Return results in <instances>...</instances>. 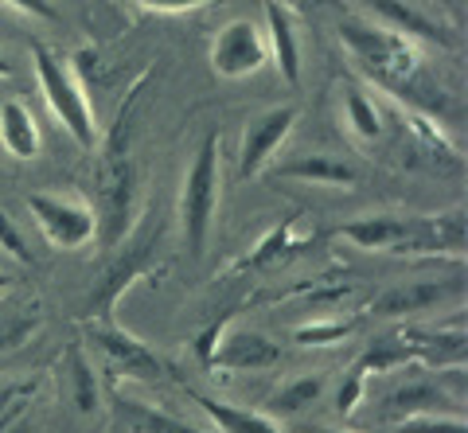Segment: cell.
Masks as SVG:
<instances>
[{"mask_svg":"<svg viewBox=\"0 0 468 433\" xmlns=\"http://www.w3.org/2000/svg\"><path fill=\"white\" fill-rule=\"evenodd\" d=\"M282 359V348L261 336V332H250V328H239V332H223L218 348L211 355L207 367H218V371H266Z\"/></svg>","mask_w":468,"mask_h":433,"instance_id":"cell-9","label":"cell"},{"mask_svg":"<svg viewBox=\"0 0 468 433\" xmlns=\"http://www.w3.org/2000/svg\"><path fill=\"white\" fill-rule=\"evenodd\" d=\"M292 5H304V0H292Z\"/></svg>","mask_w":468,"mask_h":433,"instance_id":"cell-35","label":"cell"},{"mask_svg":"<svg viewBox=\"0 0 468 433\" xmlns=\"http://www.w3.org/2000/svg\"><path fill=\"white\" fill-rule=\"evenodd\" d=\"M292 121H297V106H273L266 113L250 118L242 133V149H239V176L242 180H254L258 172H266L273 153L282 149V141L289 137Z\"/></svg>","mask_w":468,"mask_h":433,"instance_id":"cell-7","label":"cell"},{"mask_svg":"<svg viewBox=\"0 0 468 433\" xmlns=\"http://www.w3.org/2000/svg\"><path fill=\"white\" fill-rule=\"evenodd\" d=\"M141 86L129 94V102L122 106L113 121V133L106 141V168H101V207H106V238L117 242L133 227L137 215V187H141V172L133 161V110H137Z\"/></svg>","mask_w":468,"mask_h":433,"instance_id":"cell-1","label":"cell"},{"mask_svg":"<svg viewBox=\"0 0 468 433\" xmlns=\"http://www.w3.org/2000/svg\"><path fill=\"white\" fill-rule=\"evenodd\" d=\"M70 375H75V407L82 414H94L98 410V383H94V371H90V364H86V355L75 352V359H70Z\"/></svg>","mask_w":468,"mask_h":433,"instance_id":"cell-25","label":"cell"},{"mask_svg":"<svg viewBox=\"0 0 468 433\" xmlns=\"http://www.w3.org/2000/svg\"><path fill=\"white\" fill-rule=\"evenodd\" d=\"M371 12L378 20H387L390 32H399L406 39H426V43H441V48H449V32L437 20H430L426 12H414L410 5H402V0H367Z\"/></svg>","mask_w":468,"mask_h":433,"instance_id":"cell-14","label":"cell"},{"mask_svg":"<svg viewBox=\"0 0 468 433\" xmlns=\"http://www.w3.org/2000/svg\"><path fill=\"white\" fill-rule=\"evenodd\" d=\"M277 180H304V184H328V187H356L359 184V172L351 168L340 156H324V153H309V156H297L289 164H277L273 168Z\"/></svg>","mask_w":468,"mask_h":433,"instance_id":"cell-13","label":"cell"},{"mask_svg":"<svg viewBox=\"0 0 468 433\" xmlns=\"http://www.w3.org/2000/svg\"><path fill=\"white\" fill-rule=\"evenodd\" d=\"M110 410H113V429L117 433H203L196 426L180 422L165 410L149 407V402H137L122 391H110Z\"/></svg>","mask_w":468,"mask_h":433,"instance_id":"cell-12","label":"cell"},{"mask_svg":"<svg viewBox=\"0 0 468 433\" xmlns=\"http://www.w3.org/2000/svg\"><path fill=\"white\" fill-rule=\"evenodd\" d=\"M218 207V133H207V141L199 144L192 168L184 176V195H180V227L184 242L196 258L207 250L211 219Z\"/></svg>","mask_w":468,"mask_h":433,"instance_id":"cell-4","label":"cell"},{"mask_svg":"<svg viewBox=\"0 0 468 433\" xmlns=\"http://www.w3.org/2000/svg\"><path fill=\"white\" fill-rule=\"evenodd\" d=\"M32 63H36V79L43 90V102L51 106V113L58 118V125L75 137L82 149H98V121L90 110V98H86L82 82L51 48L32 43Z\"/></svg>","mask_w":468,"mask_h":433,"instance_id":"cell-3","label":"cell"},{"mask_svg":"<svg viewBox=\"0 0 468 433\" xmlns=\"http://www.w3.org/2000/svg\"><path fill=\"white\" fill-rule=\"evenodd\" d=\"M12 285V278H8V273H0V289H8Z\"/></svg>","mask_w":468,"mask_h":433,"instance_id":"cell-33","label":"cell"},{"mask_svg":"<svg viewBox=\"0 0 468 433\" xmlns=\"http://www.w3.org/2000/svg\"><path fill=\"white\" fill-rule=\"evenodd\" d=\"M340 36L375 82H383L387 90H399L402 98H414V82L421 79V63H426L414 39L390 32V27L359 24V20H344Z\"/></svg>","mask_w":468,"mask_h":433,"instance_id":"cell-2","label":"cell"},{"mask_svg":"<svg viewBox=\"0 0 468 433\" xmlns=\"http://www.w3.org/2000/svg\"><path fill=\"white\" fill-rule=\"evenodd\" d=\"M90 343L106 355V364L117 375H129V379H160V375H165V364H160L137 336H129V332H122L117 324H94Z\"/></svg>","mask_w":468,"mask_h":433,"instance_id":"cell-8","label":"cell"},{"mask_svg":"<svg viewBox=\"0 0 468 433\" xmlns=\"http://www.w3.org/2000/svg\"><path fill=\"white\" fill-rule=\"evenodd\" d=\"M285 250H297V247H292V238H289V223H282L270 238H261V242H258V250L250 254V266H258V262H273V258H277V254H285Z\"/></svg>","mask_w":468,"mask_h":433,"instance_id":"cell-27","label":"cell"},{"mask_svg":"<svg viewBox=\"0 0 468 433\" xmlns=\"http://www.w3.org/2000/svg\"><path fill=\"white\" fill-rule=\"evenodd\" d=\"M452 407V398L433 383H406L387 398V417L402 422V417H418V414H445Z\"/></svg>","mask_w":468,"mask_h":433,"instance_id":"cell-16","label":"cell"},{"mask_svg":"<svg viewBox=\"0 0 468 433\" xmlns=\"http://www.w3.org/2000/svg\"><path fill=\"white\" fill-rule=\"evenodd\" d=\"M16 12H27V16H39V20H55V5L51 0H5Z\"/></svg>","mask_w":468,"mask_h":433,"instance_id":"cell-31","label":"cell"},{"mask_svg":"<svg viewBox=\"0 0 468 433\" xmlns=\"http://www.w3.org/2000/svg\"><path fill=\"white\" fill-rule=\"evenodd\" d=\"M320 395H324V379H320V375H297L292 383L277 386V391L270 395L266 410L270 414H297L304 407H313Z\"/></svg>","mask_w":468,"mask_h":433,"instance_id":"cell-19","label":"cell"},{"mask_svg":"<svg viewBox=\"0 0 468 433\" xmlns=\"http://www.w3.org/2000/svg\"><path fill=\"white\" fill-rule=\"evenodd\" d=\"M452 293L449 285H437V281H410L402 289H390L375 301V312L378 316H402V312H426L433 309L437 301H445Z\"/></svg>","mask_w":468,"mask_h":433,"instance_id":"cell-17","label":"cell"},{"mask_svg":"<svg viewBox=\"0 0 468 433\" xmlns=\"http://www.w3.org/2000/svg\"><path fill=\"white\" fill-rule=\"evenodd\" d=\"M0 250H5V254H12V258H16V262H24V266H36V254L27 250L24 235H20V230H16V223H12L5 211H0Z\"/></svg>","mask_w":468,"mask_h":433,"instance_id":"cell-26","label":"cell"},{"mask_svg":"<svg viewBox=\"0 0 468 433\" xmlns=\"http://www.w3.org/2000/svg\"><path fill=\"white\" fill-rule=\"evenodd\" d=\"M266 48L270 59L282 70L289 86L301 82V39H297V20L282 0H266Z\"/></svg>","mask_w":468,"mask_h":433,"instance_id":"cell-10","label":"cell"},{"mask_svg":"<svg viewBox=\"0 0 468 433\" xmlns=\"http://www.w3.org/2000/svg\"><path fill=\"white\" fill-rule=\"evenodd\" d=\"M344 118H347L351 129H356V137H363V141L383 137V118H378V110H375V102L367 94H359V90L344 94Z\"/></svg>","mask_w":468,"mask_h":433,"instance_id":"cell-21","label":"cell"},{"mask_svg":"<svg viewBox=\"0 0 468 433\" xmlns=\"http://www.w3.org/2000/svg\"><path fill=\"white\" fill-rule=\"evenodd\" d=\"M223 332H227V316L223 321H215V324H207L196 336V355H199V364H211V355H215V348H218V340H223Z\"/></svg>","mask_w":468,"mask_h":433,"instance_id":"cell-29","label":"cell"},{"mask_svg":"<svg viewBox=\"0 0 468 433\" xmlns=\"http://www.w3.org/2000/svg\"><path fill=\"white\" fill-rule=\"evenodd\" d=\"M266 59H270L266 36H261V27L250 20L227 24L211 43V67H215V75H223V79L254 75V70L266 67Z\"/></svg>","mask_w":468,"mask_h":433,"instance_id":"cell-6","label":"cell"},{"mask_svg":"<svg viewBox=\"0 0 468 433\" xmlns=\"http://www.w3.org/2000/svg\"><path fill=\"white\" fill-rule=\"evenodd\" d=\"M192 398H196V407L207 414L223 433H282L266 414L227 407V402H218V398H211V395H199V391H192Z\"/></svg>","mask_w":468,"mask_h":433,"instance_id":"cell-18","label":"cell"},{"mask_svg":"<svg viewBox=\"0 0 468 433\" xmlns=\"http://www.w3.org/2000/svg\"><path fill=\"white\" fill-rule=\"evenodd\" d=\"M137 8H149V12H192L203 5H215V0H129Z\"/></svg>","mask_w":468,"mask_h":433,"instance_id":"cell-30","label":"cell"},{"mask_svg":"<svg viewBox=\"0 0 468 433\" xmlns=\"http://www.w3.org/2000/svg\"><path fill=\"white\" fill-rule=\"evenodd\" d=\"M304 433H344V429H304Z\"/></svg>","mask_w":468,"mask_h":433,"instance_id":"cell-34","label":"cell"},{"mask_svg":"<svg viewBox=\"0 0 468 433\" xmlns=\"http://www.w3.org/2000/svg\"><path fill=\"white\" fill-rule=\"evenodd\" d=\"M0 144L16 156V161H32L39 156V125L27 113L24 102H5L0 106Z\"/></svg>","mask_w":468,"mask_h":433,"instance_id":"cell-15","label":"cell"},{"mask_svg":"<svg viewBox=\"0 0 468 433\" xmlns=\"http://www.w3.org/2000/svg\"><path fill=\"white\" fill-rule=\"evenodd\" d=\"M410 340H418V343H410L414 348V355L421 359H430V364H464V332H410Z\"/></svg>","mask_w":468,"mask_h":433,"instance_id":"cell-20","label":"cell"},{"mask_svg":"<svg viewBox=\"0 0 468 433\" xmlns=\"http://www.w3.org/2000/svg\"><path fill=\"white\" fill-rule=\"evenodd\" d=\"M8 75H12V63L5 59V55H0V79H8Z\"/></svg>","mask_w":468,"mask_h":433,"instance_id":"cell-32","label":"cell"},{"mask_svg":"<svg viewBox=\"0 0 468 433\" xmlns=\"http://www.w3.org/2000/svg\"><path fill=\"white\" fill-rule=\"evenodd\" d=\"M414 219H402V215H367L359 223H344L340 235L351 238L359 250H410L414 247Z\"/></svg>","mask_w":468,"mask_h":433,"instance_id":"cell-11","label":"cell"},{"mask_svg":"<svg viewBox=\"0 0 468 433\" xmlns=\"http://www.w3.org/2000/svg\"><path fill=\"white\" fill-rule=\"evenodd\" d=\"M351 332H356L351 321H316V324H301L297 328V343H304V348H324V343L347 340Z\"/></svg>","mask_w":468,"mask_h":433,"instance_id":"cell-23","label":"cell"},{"mask_svg":"<svg viewBox=\"0 0 468 433\" xmlns=\"http://www.w3.org/2000/svg\"><path fill=\"white\" fill-rule=\"evenodd\" d=\"M359 398H363V371L351 367V375L340 383V391H335V410H340V414H351Z\"/></svg>","mask_w":468,"mask_h":433,"instance_id":"cell-28","label":"cell"},{"mask_svg":"<svg viewBox=\"0 0 468 433\" xmlns=\"http://www.w3.org/2000/svg\"><path fill=\"white\" fill-rule=\"evenodd\" d=\"M394 433H468V426L464 417H452V414H418V417L394 422Z\"/></svg>","mask_w":468,"mask_h":433,"instance_id":"cell-24","label":"cell"},{"mask_svg":"<svg viewBox=\"0 0 468 433\" xmlns=\"http://www.w3.org/2000/svg\"><path fill=\"white\" fill-rule=\"evenodd\" d=\"M410 359H418L410 343L378 340V343H371V348H367V355L356 364V371H363V375H367V371H394V367H406Z\"/></svg>","mask_w":468,"mask_h":433,"instance_id":"cell-22","label":"cell"},{"mask_svg":"<svg viewBox=\"0 0 468 433\" xmlns=\"http://www.w3.org/2000/svg\"><path fill=\"white\" fill-rule=\"evenodd\" d=\"M27 211L43 238L58 250H82L98 238V211L70 195H27Z\"/></svg>","mask_w":468,"mask_h":433,"instance_id":"cell-5","label":"cell"}]
</instances>
